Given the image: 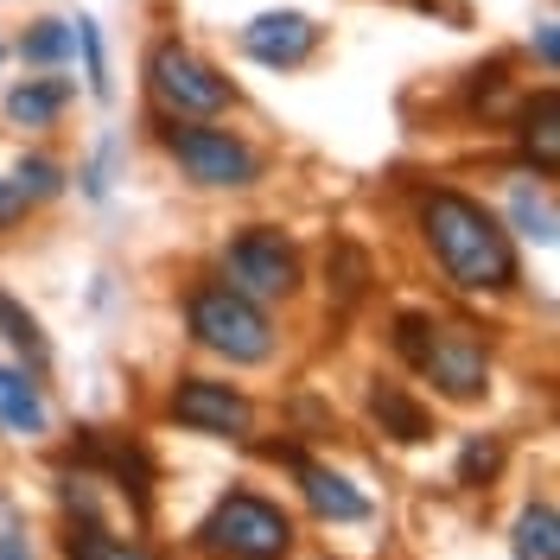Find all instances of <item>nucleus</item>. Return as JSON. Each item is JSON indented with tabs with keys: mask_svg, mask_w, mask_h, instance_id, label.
<instances>
[{
	"mask_svg": "<svg viewBox=\"0 0 560 560\" xmlns=\"http://www.w3.org/2000/svg\"><path fill=\"white\" fill-rule=\"evenodd\" d=\"M70 103V83L65 77H26V83H13L7 90V121L13 128H51Z\"/></svg>",
	"mask_w": 560,
	"mask_h": 560,
	"instance_id": "nucleus-14",
	"label": "nucleus"
},
{
	"mask_svg": "<svg viewBox=\"0 0 560 560\" xmlns=\"http://www.w3.org/2000/svg\"><path fill=\"white\" fill-rule=\"evenodd\" d=\"M70 458L108 471V485L121 490V497H135V510L147 516V503H153V458L140 453L135 440H108V433H96V427H83V440H77Z\"/></svg>",
	"mask_w": 560,
	"mask_h": 560,
	"instance_id": "nucleus-10",
	"label": "nucleus"
},
{
	"mask_svg": "<svg viewBox=\"0 0 560 560\" xmlns=\"http://www.w3.org/2000/svg\"><path fill=\"white\" fill-rule=\"evenodd\" d=\"M0 338L20 350V363H26V370H45V363H51V345H45L38 318L26 313V306H20V300L7 293V287H0Z\"/></svg>",
	"mask_w": 560,
	"mask_h": 560,
	"instance_id": "nucleus-17",
	"label": "nucleus"
},
{
	"mask_svg": "<svg viewBox=\"0 0 560 560\" xmlns=\"http://www.w3.org/2000/svg\"><path fill=\"white\" fill-rule=\"evenodd\" d=\"M77 45H83V65H90V96H108V65H103L96 20H77Z\"/></svg>",
	"mask_w": 560,
	"mask_h": 560,
	"instance_id": "nucleus-23",
	"label": "nucleus"
},
{
	"mask_svg": "<svg viewBox=\"0 0 560 560\" xmlns=\"http://www.w3.org/2000/svg\"><path fill=\"white\" fill-rule=\"evenodd\" d=\"M65 560H160L147 541H128V535H108L103 523H70L65 535Z\"/></svg>",
	"mask_w": 560,
	"mask_h": 560,
	"instance_id": "nucleus-16",
	"label": "nucleus"
},
{
	"mask_svg": "<svg viewBox=\"0 0 560 560\" xmlns=\"http://www.w3.org/2000/svg\"><path fill=\"white\" fill-rule=\"evenodd\" d=\"M300 490H306L313 516H325V523H363L370 516V497L350 485V478L325 471V465H300Z\"/></svg>",
	"mask_w": 560,
	"mask_h": 560,
	"instance_id": "nucleus-13",
	"label": "nucleus"
},
{
	"mask_svg": "<svg viewBox=\"0 0 560 560\" xmlns=\"http://www.w3.org/2000/svg\"><path fill=\"white\" fill-rule=\"evenodd\" d=\"M7 178L26 191V205H38V198H58V191H65V166H58V160H45V153H26V160H20Z\"/></svg>",
	"mask_w": 560,
	"mask_h": 560,
	"instance_id": "nucleus-21",
	"label": "nucleus"
},
{
	"mask_svg": "<svg viewBox=\"0 0 560 560\" xmlns=\"http://www.w3.org/2000/svg\"><path fill=\"white\" fill-rule=\"evenodd\" d=\"M427 338H433V318H420V313H401V318H395V350H401L408 363H420Z\"/></svg>",
	"mask_w": 560,
	"mask_h": 560,
	"instance_id": "nucleus-24",
	"label": "nucleus"
},
{
	"mask_svg": "<svg viewBox=\"0 0 560 560\" xmlns=\"http://www.w3.org/2000/svg\"><path fill=\"white\" fill-rule=\"evenodd\" d=\"M0 427H7L13 440H45V433H51V401H45V388L33 383V370L0 363Z\"/></svg>",
	"mask_w": 560,
	"mask_h": 560,
	"instance_id": "nucleus-11",
	"label": "nucleus"
},
{
	"mask_svg": "<svg viewBox=\"0 0 560 560\" xmlns=\"http://www.w3.org/2000/svg\"><path fill=\"white\" fill-rule=\"evenodd\" d=\"M26 210H33V205H26V191L0 173V236H7V230H20V223H26Z\"/></svg>",
	"mask_w": 560,
	"mask_h": 560,
	"instance_id": "nucleus-26",
	"label": "nucleus"
},
{
	"mask_svg": "<svg viewBox=\"0 0 560 560\" xmlns=\"http://www.w3.org/2000/svg\"><path fill=\"white\" fill-rule=\"evenodd\" d=\"M70 51H77V26L70 20H38L20 33V58L26 65H65Z\"/></svg>",
	"mask_w": 560,
	"mask_h": 560,
	"instance_id": "nucleus-19",
	"label": "nucleus"
},
{
	"mask_svg": "<svg viewBox=\"0 0 560 560\" xmlns=\"http://www.w3.org/2000/svg\"><path fill=\"white\" fill-rule=\"evenodd\" d=\"M370 415H376V427H383L388 440H401V446L433 440V415H427L401 383H370Z\"/></svg>",
	"mask_w": 560,
	"mask_h": 560,
	"instance_id": "nucleus-12",
	"label": "nucleus"
},
{
	"mask_svg": "<svg viewBox=\"0 0 560 560\" xmlns=\"http://www.w3.org/2000/svg\"><path fill=\"white\" fill-rule=\"evenodd\" d=\"M0 560H33L26 548H0Z\"/></svg>",
	"mask_w": 560,
	"mask_h": 560,
	"instance_id": "nucleus-29",
	"label": "nucleus"
},
{
	"mask_svg": "<svg viewBox=\"0 0 560 560\" xmlns=\"http://www.w3.org/2000/svg\"><path fill=\"white\" fill-rule=\"evenodd\" d=\"M523 153L541 166V178L560 173V96L555 90H541V96L523 103Z\"/></svg>",
	"mask_w": 560,
	"mask_h": 560,
	"instance_id": "nucleus-15",
	"label": "nucleus"
},
{
	"mask_svg": "<svg viewBox=\"0 0 560 560\" xmlns=\"http://www.w3.org/2000/svg\"><path fill=\"white\" fill-rule=\"evenodd\" d=\"M510 217H516V230H523V236H535V243L548 248L555 243V205H548V198H535V191H516V205H510Z\"/></svg>",
	"mask_w": 560,
	"mask_h": 560,
	"instance_id": "nucleus-22",
	"label": "nucleus"
},
{
	"mask_svg": "<svg viewBox=\"0 0 560 560\" xmlns=\"http://www.w3.org/2000/svg\"><path fill=\"white\" fill-rule=\"evenodd\" d=\"M185 331L223 363H268L275 357V318L261 313V300H248L223 280H210L185 300Z\"/></svg>",
	"mask_w": 560,
	"mask_h": 560,
	"instance_id": "nucleus-2",
	"label": "nucleus"
},
{
	"mask_svg": "<svg viewBox=\"0 0 560 560\" xmlns=\"http://www.w3.org/2000/svg\"><path fill=\"white\" fill-rule=\"evenodd\" d=\"M516 560H560V516L555 503H528L523 516H516Z\"/></svg>",
	"mask_w": 560,
	"mask_h": 560,
	"instance_id": "nucleus-18",
	"label": "nucleus"
},
{
	"mask_svg": "<svg viewBox=\"0 0 560 560\" xmlns=\"http://www.w3.org/2000/svg\"><path fill=\"white\" fill-rule=\"evenodd\" d=\"M535 51H541V65H548V70L560 65V38H555V26H541V33H535Z\"/></svg>",
	"mask_w": 560,
	"mask_h": 560,
	"instance_id": "nucleus-28",
	"label": "nucleus"
},
{
	"mask_svg": "<svg viewBox=\"0 0 560 560\" xmlns=\"http://www.w3.org/2000/svg\"><path fill=\"white\" fill-rule=\"evenodd\" d=\"M0 548H26V516L13 510V497H0Z\"/></svg>",
	"mask_w": 560,
	"mask_h": 560,
	"instance_id": "nucleus-27",
	"label": "nucleus"
},
{
	"mask_svg": "<svg viewBox=\"0 0 560 560\" xmlns=\"http://www.w3.org/2000/svg\"><path fill=\"white\" fill-rule=\"evenodd\" d=\"M363 280H370V261H363V248L338 243V293H345V300H357V293H363Z\"/></svg>",
	"mask_w": 560,
	"mask_h": 560,
	"instance_id": "nucleus-25",
	"label": "nucleus"
},
{
	"mask_svg": "<svg viewBox=\"0 0 560 560\" xmlns=\"http://www.w3.org/2000/svg\"><path fill=\"white\" fill-rule=\"evenodd\" d=\"M166 408H173L178 427L210 433V440H248L255 433V401H248L243 388L217 383V376H178Z\"/></svg>",
	"mask_w": 560,
	"mask_h": 560,
	"instance_id": "nucleus-8",
	"label": "nucleus"
},
{
	"mask_svg": "<svg viewBox=\"0 0 560 560\" xmlns=\"http://www.w3.org/2000/svg\"><path fill=\"white\" fill-rule=\"evenodd\" d=\"M223 287H236L248 300H293L300 293V248L287 243L280 230H243L236 243L223 248Z\"/></svg>",
	"mask_w": 560,
	"mask_h": 560,
	"instance_id": "nucleus-6",
	"label": "nucleus"
},
{
	"mask_svg": "<svg viewBox=\"0 0 560 560\" xmlns=\"http://www.w3.org/2000/svg\"><path fill=\"white\" fill-rule=\"evenodd\" d=\"M243 51L268 70H300L318 51V26L306 13H293V7L287 13H261V20L243 26Z\"/></svg>",
	"mask_w": 560,
	"mask_h": 560,
	"instance_id": "nucleus-9",
	"label": "nucleus"
},
{
	"mask_svg": "<svg viewBox=\"0 0 560 560\" xmlns=\"http://www.w3.org/2000/svg\"><path fill=\"white\" fill-rule=\"evenodd\" d=\"M415 370L433 376V388H440L446 401H478L490 388V350L471 325H433V338H427Z\"/></svg>",
	"mask_w": 560,
	"mask_h": 560,
	"instance_id": "nucleus-7",
	"label": "nucleus"
},
{
	"mask_svg": "<svg viewBox=\"0 0 560 560\" xmlns=\"http://www.w3.org/2000/svg\"><path fill=\"white\" fill-rule=\"evenodd\" d=\"M198 548L223 560H287L293 555V516L255 490H230L198 523Z\"/></svg>",
	"mask_w": 560,
	"mask_h": 560,
	"instance_id": "nucleus-3",
	"label": "nucleus"
},
{
	"mask_svg": "<svg viewBox=\"0 0 560 560\" xmlns=\"http://www.w3.org/2000/svg\"><path fill=\"white\" fill-rule=\"evenodd\" d=\"M147 90H153V103L166 121H210V115H223V108L236 103V90H230V77L217 65H205L191 45H178V38H160L153 45V58H147Z\"/></svg>",
	"mask_w": 560,
	"mask_h": 560,
	"instance_id": "nucleus-5",
	"label": "nucleus"
},
{
	"mask_svg": "<svg viewBox=\"0 0 560 560\" xmlns=\"http://www.w3.org/2000/svg\"><path fill=\"white\" fill-rule=\"evenodd\" d=\"M497 471H503V440H497V433H471V440H465V453H458V485L485 490Z\"/></svg>",
	"mask_w": 560,
	"mask_h": 560,
	"instance_id": "nucleus-20",
	"label": "nucleus"
},
{
	"mask_svg": "<svg viewBox=\"0 0 560 560\" xmlns=\"http://www.w3.org/2000/svg\"><path fill=\"white\" fill-rule=\"evenodd\" d=\"M420 230H427V248H433L440 275L453 280L458 293H510L523 280L503 217L478 205V198L453 191V185H433L420 198Z\"/></svg>",
	"mask_w": 560,
	"mask_h": 560,
	"instance_id": "nucleus-1",
	"label": "nucleus"
},
{
	"mask_svg": "<svg viewBox=\"0 0 560 560\" xmlns=\"http://www.w3.org/2000/svg\"><path fill=\"white\" fill-rule=\"evenodd\" d=\"M160 147L173 153V166L205 191H248L261 178V153L230 128L210 121H160Z\"/></svg>",
	"mask_w": 560,
	"mask_h": 560,
	"instance_id": "nucleus-4",
	"label": "nucleus"
},
{
	"mask_svg": "<svg viewBox=\"0 0 560 560\" xmlns=\"http://www.w3.org/2000/svg\"><path fill=\"white\" fill-rule=\"evenodd\" d=\"M0 65H7V45H0Z\"/></svg>",
	"mask_w": 560,
	"mask_h": 560,
	"instance_id": "nucleus-30",
	"label": "nucleus"
}]
</instances>
